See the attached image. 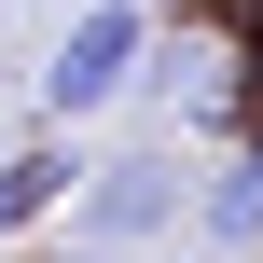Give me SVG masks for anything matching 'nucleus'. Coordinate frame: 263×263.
Returning <instances> with one entry per match:
<instances>
[{
  "label": "nucleus",
  "mask_w": 263,
  "mask_h": 263,
  "mask_svg": "<svg viewBox=\"0 0 263 263\" xmlns=\"http://www.w3.org/2000/svg\"><path fill=\"white\" fill-rule=\"evenodd\" d=\"M180 208H194L180 153H111V166H83V250H139V236H166Z\"/></svg>",
  "instance_id": "f03ea898"
},
{
  "label": "nucleus",
  "mask_w": 263,
  "mask_h": 263,
  "mask_svg": "<svg viewBox=\"0 0 263 263\" xmlns=\"http://www.w3.org/2000/svg\"><path fill=\"white\" fill-rule=\"evenodd\" d=\"M194 222H208L222 250H263V125L222 153V180H194Z\"/></svg>",
  "instance_id": "20e7f679"
},
{
  "label": "nucleus",
  "mask_w": 263,
  "mask_h": 263,
  "mask_svg": "<svg viewBox=\"0 0 263 263\" xmlns=\"http://www.w3.org/2000/svg\"><path fill=\"white\" fill-rule=\"evenodd\" d=\"M69 194H83L69 139H14V153H0V250H14V236H42V222H55Z\"/></svg>",
  "instance_id": "7ed1b4c3"
},
{
  "label": "nucleus",
  "mask_w": 263,
  "mask_h": 263,
  "mask_svg": "<svg viewBox=\"0 0 263 263\" xmlns=\"http://www.w3.org/2000/svg\"><path fill=\"white\" fill-rule=\"evenodd\" d=\"M139 69H153V0H83V14L55 28V69H42V125H83V111H111Z\"/></svg>",
  "instance_id": "f257e3e1"
},
{
  "label": "nucleus",
  "mask_w": 263,
  "mask_h": 263,
  "mask_svg": "<svg viewBox=\"0 0 263 263\" xmlns=\"http://www.w3.org/2000/svg\"><path fill=\"white\" fill-rule=\"evenodd\" d=\"M28 263H97V250H83V236H69V250H28Z\"/></svg>",
  "instance_id": "39448f33"
}]
</instances>
